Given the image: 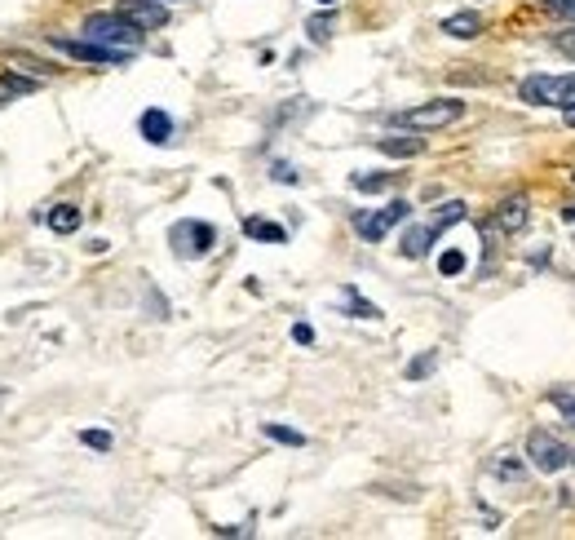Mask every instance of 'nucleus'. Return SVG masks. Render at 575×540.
<instances>
[{
	"label": "nucleus",
	"instance_id": "32",
	"mask_svg": "<svg viewBox=\"0 0 575 540\" xmlns=\"http://www.w3.org/2000/svg\"><path fill=\"white\" fill-rule=\"evenodd\" d=\"M567 125H571V129H575V107H567Z\"/></svg>",
	"mask_w": 575,
	"mask_h": 540
},
{
	"label": "nucleus",
	"instance_id": "14",
	"mask_svg": "<svg viewBox=\"0 0 575 540\" xmlns=\"http://www.w3.org/2000/svg\"><path fill=\"white\" fill-rule=\"evenodd\" d=\"M491 479H500V483H522V479H527V465H522V456H513V452L496 456V461H491Z\"/></svg>",
	"mask_w": 575,
	"mask_h": 540
},
{
	"label": "nucleus",
	"instance_id": "15",
	"mask_svg": "<svg viewBox=\"0 0 575 540\" xmlns=\"http://www.w3.org/2000/svg\"><path fill=\"white\" fill-rule=\"evenodd\" d=\"M443 31H448L452 40H473V36L482 31V18H478V13H452V18L443 22Z\"/></svg>",
	"mask_w": 575,
	"mask_h": 540
},
{
	"label": "nucleus",
	"instance_id": "34",
	"mask_svg": "<svg viewBox=\"0 0 575 540\" xmlns=\"http://www.w3.org/2000/svg\"><path fill=\"white\" fill-rule=\"evenodd\" d=\"M571 182H575V173H571Z\"/></svg>",
	"mask_w": 575,
	"mask_h": 540
},
{
	"label": "nucleus",
	"instance_id": "17",
	"mask_svg": "<svg viewBox=\"0 0 575 540\" xmlns=\"http://www.w3.org/2000/svg\"><path fill=\"white\" fill-rule=\"evenodd\" d=\"M36 89H40V80H27V76H18V71H4V76H0V102H4V98L36 94Z\"/></svg>",
	"mask_w": 575,
	"mask_h": 540
},
{
	"label": "nucleus",
	"instance_id": "35",
	"mask_svg": "<svg viewBox=\"0 0 575 540\" xmlns=\"http://www.w3.org/2000/svg\"><path fill=\"white\" fill-rule=\"evenodd\" d=\"M571 461H575V452H571Z\"/></svg>",
	"mask_w": 575,
	"mask_h": 540
},
{
	"label": "nucleus",
	"instance_id": "20",
	"mask_svg": "<svg viewBox=\"0 0 575 540\" xmlns=\"http://www.w3.org/2000/svg\"><path fill=\"white\" fill-rule=\"evenodd\" d=\"M456 222H464V204H460V200H448V204H439V213H434V222H430V226L443 235V231H448V226H456Z\"/></svg>",
	"mask_w": 575,
	"mask_h": 540
},
{
	"label": "nucleus",
	"instance_id": "36",
	"mask_svg": "<svg viewBox=\"0 0 575 540\" xmlns=\"http://www.w3.org/2000/svg\"><path fill=\"white\" fill-rule=\"evenodd\" d=\"M164 4H168V0H164Z\"/></svg>",
	"mask_w": 575,
	"mask_h": 540
},
{
	"label": "nucleus",
	"instance_id": "16",
	"mask_svg": "<svg viewBox=\"0 0 575 540\" xmlns=\"http://www.w3.org/2000/svg\"><path fill=\"white\" fill-rule=\"evenodd\" d=\"M76 226H80V209H76V204H58V209H49V231L71 235Z\"/></svg>",
	"mask_w": 575,
	"mask_h": 540
},
{
	"label": "nucleus",
	"instance_id": "29",
	"mask_svg": "<svg viewBox=\"0 0 575 540\" xmlns=\"http://www.w3.org/2000/svg\"><path fill=\"white\" fill-rule=\"evenodd\" d=\"M554 49L567 53V58H575V31H558V36H554Z\"/></svg>",
	"mask_w": 575,
	"mask_h": 540
},
{
	"label": "nucleus",
	"instance_id": "5",
	"mask_svg": "<svg viewBox=\"0 0 575 540\" xmlns=\"http://www.w3.org/2000/svg\"><path fill=\"white\" fill-rule=\"evenodd\" d=\"M407 213H412V204L407 200H390L385 209H376V213H354V231L367 240V244H381L398 222H407Z\"/></svg>",
	"mask_w": 575,
	"mask_h": 540
},
{
	"label": "nucleus",
	"instance_id": "31",
	"mask_svg": "<svg viewBox=\"0 0 575 540\" xmlns=\"http://www.w3.org/2000/svg\"><path fill=\"white\" fill-rule=\"evenodd\" d=\"M563 217H567V222H575V204H571V209H563Z\"/></svg>",
	"mask_w": 575,
	"mask_h": 540
},
{
	"label": "nucleus",
	"instance_id": "3",
	"mask_svg": "<svg viewBox=\"0 0 575 540\" xmlns=\"http://www.w3.org/2000/svg\"><path fill=\"white\" fill-rule=\"evenodd\" d=\"M518 94L531 107H575V76H527Z\"/></svg>",
	"mask_w": 575,
	"mask_h": 540
},
{
	"label": "nucleus",
	"instance_id": "2",
	"mask_svg": "<svg viewBox=\"0 0 575 540\" xmlns=\"http://www.w3.org/2000/svg\"><path fill=\"white\" fill-rule=\"evenodd\" d=\"M85 36L98 40V45H115V49H142V27H133L128 18L119 13H89L85 18Z\"/></svg>",
	"mask_w": 575,
	"mask_h": 540
},
{
	"label": "nucleus",
	"instance_id": "25",
	"mask_svg": "<svg viewBox=\"0 0 575 540\" xmlns=\"http://www.w3.org/2000/svg\"><path fill=\"white\" fill-rule=\"evenodd\" d=\"M80 443H85V447H94V452H111V434H107V430H80Z\"/></svg>",
	"mask_w": 575,
	"mask_h": 540
},
{
	"label": "nucleus",
	"instance_id": "23",
	"mask_svg": "<svg viewBox=\"0 0 575 540\" xmlns=\"http://www.w3.org/2000/svg\"><path fill=\"white\" fill-rule=\"evenodd\" d=\"M434 368H439V350H425L421 359H412V364H407V377H412V381H421V377H430Z\"/></svg>",
	"mask_w": 575,
	"mask_h": 540
},
{
	"label": "nucleus",
	"instance_id": "33",
	"mask_svg": "<svg viewBox=\"0 0 575 540\" xmlns=\"http://www.w3.org/2000/svg\"><path fill=\"white\" fill-rule=\"evenodd\" d=\"M319 4H337V0H319Z\"/></svg>",
	"mask_w": 575,
	"mask_h": 540
},
{
	"label": "nucleus",
	"instance_id": "27",
	"mask_svg": "<svg viewBox=\"0 0 575 540\" xmlns=\"http://www.w3.org/2000/svg\"><path fill=\"white\" fill-rule=\"evenodd\" d=\"M439 270H443L448 279H452V274H460V270H464V253H460V249H448V253L439 258Z\"/></svg>",
	"mask_w": 575,
	"mask_h": 540
},
{
	"label": "nucleus",
	"instance_id": "26",
	"mask_svg": "<svg viewBox=\"0 0 575 540\" xmlns=\"http://www.w3.org/2000/svg\"><path fill=\"white\" fill-rule=\"evenodd\" d=\"M270 177H275V182H283V186H297V182H301V173H297L288 160H275V164H270Z\"/></svg>",
	"mask_w": 575,
	"mask_h": 540
},
{
	"label": "nucleus",
	"instance_id": "28",
	"mask_svg": "<svg viewBox=\"0 0 575 540\" xmlns=\"http://www.w3.org/2000/svg\"><path fill=\"white\" fill-rule=\"evenodd\" d=\"M545 9H549V13H558V18H571V22H575V0H545Z\"/></svg>",
	"mask_w": 575,
	"mask_h": 540
},
{
	"label": "nucleus",
	"instance_id": "18",
	"mask_svg": "<svg viewBox=\"0 0 575 540\" xmlns=\"http://www.w3.org/2000/svg\"><path fill=\"white\" fill-rule=\"evenodd\" d=\"M349 182H354V191L376 195V191H390V186H394V173H354Z\"/></svg>",
	"mask_w": 575,
	"mask_h": 540
},
{
	"label": "nucleus",
	"instance_id": "8",
	"mask_svg": "<svg viewBox=\"0 0 575 540\" xmlns=\"http://www.w3.org/2000/svg\"><path fill=\"white\" fill-rule=\"evenodd\" d=\"M115 13L128 18L133 27H142V31H160V27L168 22V4H164V0H119Z\"/></svg>",
	"mask_w": 575,
	"mask_h": 540
},
{
	"label": "nucleus",
	"instance_id": "11",
	"mask_svg": "<svg viewBox=\"0 0 575 540\" xmlns=\"http://www.w3.org/2000/svg\"><path fill=\"white\" fill-rule=\"evenodd\" d=\"M434 240H439V231H434V226H412V231L403 235V258H412V262L430 258Z\"/></svg>",
	"mask_w": 575,
	"mask_h": 540
},
{
	"label": "nucleus",
	"instance_id": "21",
	"mask_svg": "<svg viewBox=\"0 0 575 540\" xmlns=\"http://www.w3.org/2000/svg\"><path fill=\"white\" fill-rule=\"evenodd\" d=\"M333 27H337V18H333V13H315V18L306 22V31H310V40H315V45H328V40H333Z\"/></svg>",
	"mask_w": 575,
	"mask_h": 540
},
{
	"label": "nucleus",
	"instance_id": "24",
	"mask_svg": "<svg viewBox=\"0 0 575 540\" xmlns=\"http://www.w3.org/2000/svg\"><path fill=\"white\" fill-rule=\"evenodd\" d=\"M549 404L558 407V412L567 416V425L575 430V395H571V390H549Z\"/></svg>",
	"mask_w": 575,
	"mask_h": 540
},
{
	"label": "nucleus",
	"instance_id": "4",
	"mask_svg": "<svg viewBox=\"0 0 575 540\" xmlns=\"http://www.w3.org/2000/svg\"><path fill=\"white\" fill-rule=\"evenodd\" d=\"M168 244H173V253H177L182 262H195V258H209V253H213V244H218V231H213L209 222H195V217H186V222H173V231H168Z\"/></svg>",
	"mask_w": 575,
	"mask_h": 540
},
{
	"label": "nucleus",
	"instance_id": "30",
	"mask_svg": "<svg viewBox=\"0 0 575 540\" xmlns=\"http://www.w3.org/2000/svg\"><path fill=\"white\" fill-rule=\"evenodd\" d=\"M292 341H297V346H315V328H310V323H297V328H292Z\"/></svg>",
	"mask_w": 575,
	"mask_h": 540
},
{
	"label": "nucleus",
	"instance_id": "22",
	"mask_svg": "<svg viewBox=\"0 0 575 540\" xmlns=\"http://www.w3.org/2000/svg\"><path fill=\"white\" fill-rule=\"evenodd\" d=\"M345 306H349V315H354V319H381V306L363 301L354 288H345Z\"/></svg>",
	"mask_w": 575,
	"mask_h": 540
},
{
	"label": "nucleus",
	"instance_id": "19",
	"mask_svg": "<svg viewBox=\"0 0 575 540\" xmlns=\"http://www.w3.org/2000/svg\"><path fill=\"white\" fill-rule=\"evenodd\" d=\"M261 434H266V438H275V443H283V447H306V434H301V430H292V425H275V421H266V425H261Z\"/></svg>",
	"mask_w": 575,
	"mask_h": 540
},
{
	"label": "nucleus",
	"instance_id": "12",
	"mask_svg": "<svg viewBox=\"0 0 575 540\" xmlns=\"http://www.w3.org/2000/svg\"><path fill=\"white\" fill-rule=\"evenodd\" d=\"M376 146H381L385 155H394V160H412V155H421V151H425V137H416V134H407V137L390 134V137H376Z\"/></svg>",
	"mask_w": 575,
	"mask_h": 540
},
{
	"label": "nucleus",
	"instance_id": "13",
	"mask_svg": "<svg viewBox=\"0 0 575 540\" xmlns=\"http://www.w3.org/2000/svg\"><path fill=\"white\" fill-rule=\"evenodd\" d=\"M243 235L248 240H261V244H288V231L279 222H266V217H248L243 222Z\"/></svg>",
	"mask_w": 575,
	"mask_h": 540
},
{
	"label": "nucleus",
	"instance_id": "1",
	"mask_svg": "<svg viewBox=\"0 0 575 540\" xmlns=\"http://www.w3.org/2000/svg\"><path fill=\"white\" fill-rule=\"evenodd\" d=\"M464 116V102L456 98H434V102H421V107H407L394 116L398 129H412V134H430V129H448Z\"/></svg>",
	"mask_w": 575,
	"mask_h": 540
},
{
	"label": "nucleus",
	"instance_id": "6",
	"mask_svg": "<svg viewBox=\"0 0 575 540\" xmlns=\"http://www.w3.org/2000/svg\"><path fill=\"white\" fill-rule=\"evenodd\" d=\"M527 456H531V465H536V470H545V474H558V470H567V465H571V447H567L563 438H554L549 430H531V438H527Z\"/></svg>",
	"mask_w": 575,
	"mask_h": 540
},
{
	"label": "nucleus",
	"instance_id": "7",
	"mask_svg": "<svg viewBox=\"0 0 575 540\" xmlns=\"http://www.w3.org/2000/svg\"><path fill=\"white\" fill-rule=\"evenodd\" d=\"M53 49L71 53L76 62H98V67H124L133 58V49H115V45H98V40H53Z\"/></svg>",
	"mask_w": 575,
	"mask_h": 540
},
{
	"label": "nucleus",
	"instance_id": "9",
	"mask_svg": "<svg viewBox=\"0 0 575 540\" xmlns=\"http://www.w3.org/2000/svg\"><path fill=\"white\" fill-rule=\"evenodd\" d=\"M527 222H531V200H527V195H509V200L496 209V226H500L505 235H518Z\"/></svg>",
	"mask_w": 575,
	"mask_h": 540
},
{
	"label": "nucleus",
	"instance_id": "10",
	"mask_svg": "<svg viewBox=\"0 0 575 540\" xmlns=\"http://www.w3.org/2000/svg\"><path fill=\"white\" fill-rule=\"evenodd\" d=\"M142 137H146V142H155V146L173 142V116H168V111H160V107L142 111Z\"/></svg>",
	"mask_w": 575,
	"mask_h": 540
}]
</instances>
